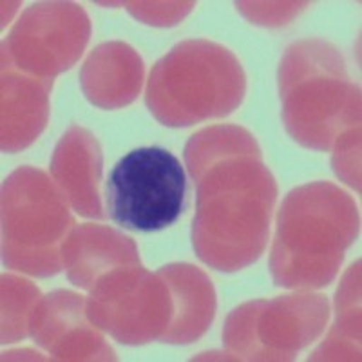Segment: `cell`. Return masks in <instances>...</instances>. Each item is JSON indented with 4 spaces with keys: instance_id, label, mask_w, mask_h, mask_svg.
<instances>
[{
    "instance_id": "obj_8",
    "label": "cell",
    "mask_w": 362,
    "mask_h": 362,
    "mask_svg": "<svg viewBox=\"0 0 362 362\" xmlns=\"http://www.w3.org/2000/svg\"><path fill=\"white\" fill-rule=\"evenodd\" d=\"M102 156L96 140L87 131L73 127L58 144L53 158V174L71 203L86 218L102 219L98 180Z\"/></svg>"
},
{
    "instance_id": "obj_4",
    "label": "cell",
    "mask_w": 362,
    "mask_h": 362,
    "mask_svg": "<svg viewBox=\"0 0 362 362\" xmlns=\"http://www.w3.org/2000/svg\"><path fill=\"white\" fill-rule=\"evenodd\" d=\"M4 263L35 276L62 268L60 248L73 226L62 194L40 170L21 169L4 183Z\"/></svg>"
},
{
    "instance_id": "obj_1",
    "label": "cell",
    "mask_w": 362,
    "mask_h": 362,
    "mask_svg": "<svg viewBox=\"0 0 362 362\" xmlns=\"http://www.w3.org/2000/svg\"><path fill=\"white\" fill-rule=\"evenodd\" d=\"M187 161L198 181L194 248L218 270L247 267L263 252L276 199L259 148L241 129H206L189 144Z\"/></svg>"
},
{
    "instance_id": "obj_3",
    "label": "cell",
    "mask_w": 362,
    "mask_h": 362,
    "mask_svg": "<svg viewBox=\"0 0 362 362\" xmlns=\"http://www.w3.org/2000/svg\"><path fill=\"white\" fill-rule=\"evenodd\" d=\"M245 76L232 53L209 42H185L151 73L147 103L165 125H190L234 111Z\"/></svg>"
},
{
    "instance_id": "obj_6",
    "label": "cell",
    "mask_w": 362,
    "mask_h": 362,
    "mask_svg": "<svg viewBox=\"0 0 362 362\" xmlns=\"http://www.w3.org/2000/svg\"><path fill=\"white\" fill-rule=\"evenodd\" d=\"M100 283L87 300L93 325L107 329L119 342L138 344L148 339L161 337V328L173 315V297L163 281L141 270H115L102 276Z\"/></svg>"
},
{
    "instance_id": "obj_2",
    "label": "cell",
    "mask_w": 362,
    "mask_h": 362,
    "mask_svg": "<svg viewBox=\"0 0 362 362\" xmlns=\"http://www.w3.org/2000/svg\"><path fill=\"white\" fill-rule=\"evenodd\" d=\"M357 206L329 183L293 190L279 214L272 274L281 286H325L357 235Z\"/></svg>"
},
{
    "instance_id": "obj_9",
    "label": "cell",
    "mask_w": 362,
    "mask_h": 362,
    "mask_svg": "<svg viewBox=\"0 0 362 362\" xmlns=\"http://www.w3.org/2000/svg\"><path fill=\"white\" fill-rule=\"evenodd\" d=\"M45 80L25 78V76H15L13 66L4 60V98H2V144L9 140V136L15 131V125L22 127V147H25L24 124L28 127L31 141L40 134L45 125V116H47V90L49 86L42 87Z\"/></svg>"
},
{
    "instance_id": "obj_5",
    "label": "cell",
    "mask_w": 362,
    "mask_h": 362,
    "mask_svg": "<svg viewBox=\"0 0 362 362\" xmlns=\"http://www.w3.org/2000/svg\"><path fill=\"white\" fill-rule=\"evenodd\" d=\"M105 196L109 216L122 228L163 230L185 209V170L167 148H136L112 167Z\"/></svg>"
},
{
    "instance_id": "obj_7",
    "label": "cell",
    "mask_w": 362,
    "mask_h": 362,
    "mask_svg": "<svg viewBox=\"0 0 362 362\" xmlns=\"http://www.w3.org/2000/svg\"><path fill=\"white\" fill-rule=\"evenodd\" d=\"M284 60L292 62L293 66L284 62L281 71L290 76L281 74V98L284 100V119L286 127L292 132L297 141L306 145L312 122L319 119L322 125V138L326 148L332 147L335 138V119L334 109L341 107L342 89L350 87L346 82L342 62H335V66H297L290 54Z\"/></svg>"
}]
</instances>
